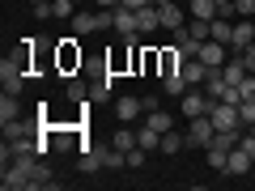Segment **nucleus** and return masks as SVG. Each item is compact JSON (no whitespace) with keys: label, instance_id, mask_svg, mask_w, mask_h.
I'll list each match as a JSON object with an SVG mask.
<instances>
[{"label":"nucleus","instance_id":"f257e3e1","mask_svg":"<svg viewBox=\"0 0 255 191\" xmlns=\"http://www.w3.org/2000/svg\"><path fill=\"white\" fill-rule=\"evenodd\" d=\"M209 106H213V98H209L204 90H196V85H191V90L179 98V115H183V119H200V115H209Z\"/></svg>","mask_w":255,"mask_h":191},{"label":"nucleus","instance_id":"f03ea898","mask_svg":"<svg viewBox=\"0 0 255 191\" xmlns=\"http://www.w3.org/2000/svg\"><path fill=\"white\" fill-rule=\"evenodd\" d=\"M213 136H217V127H213V119H209V115L187 119V140H191L196 149H209V145H213Z\"/></svg>","mask_w":255,"mask_h":191},{"label":"nucleus","instance_id":"7ed1b4c3","mask_svg":"<svg viewBox=\"0 0 255 191\" xmlns=\"http://www.w3.org/2000/svg\"><path fill=\"white\" fill-rule=\"evenodd\" d=\"M157 17H162V30H183L187 26V4L183 0H170V4H157Z\"/></svg>","mask_w":255,"mask_h":191},{"label":"nucleus","instance_id":"20e7f679","mask_svg":"<svg viewBox=\"0 0 255 191\" xmlns=\"http://www.w3.org/2000/svg\"><path fill=\"white\" fill-rule=\"evenodd\" d=\"M209 119H213V127H217V132H226V127H243L234 102H213V106H209Z\"/></svg>","mask_w":255,"mask_h":191},{"label":"nucleus","instance_id":"39448f33","mask_svg":"<svg viewBox=\"0 0 255 191\" xmlns=\"http://www.w3.org/2000/svg\"><path fill=\"white\" fill-rule=\"evenodd\" d=\"M107 157H111V145H102V149H90V153H81L77 170H81V174H98V170H107Z\"/></svg>","mask_w":255,"mask_h":191},{"label":"nucleus","instance_id":"423d86ee","mask_svg":"<svg viewBox=\"0 0 255 191\" xmlns=\"http://www.w3.org/2000/svg\"><path fill=\"white\" fill-rule=\"evenodd\" d=\"M136 115H145V102H140V98H132V94L115 98V119H119V123H132Z\"/></svg>","mask_w":255,"mask_h":191},{"label":"nucleus","instance_id":"0eeeda50","mask_svg":"<svg viewBox=\"0 0 255 191\" xmlns=\"http://www.w3.org/2000/svg\"><path fill=\"white\" fill-rule=\"evenodd\" d=\"M251 43H255V26H251V17H238V21H234V34H230V47H234V51H247Z\"/></svg>","mask_w":255,"mask_h":191},{"label":"nucleus","instance_id":"6e6552de","mask_svg":"<svg viewBox=\"0 0 255 191\" xmlns=\"http://www.w3.org/2000/svg\"><path fill=\"white\" fill-rule=\"evenodd\" d=\"M247 170H255V162H251V153H247L243 145H238V149H230V166H226V174H234V179H243Z\"/></svg>","mask_w":255,"mask_h":191},{"label":"nucleus","instance_id":"1a4fd4ad","mask_svg":"<svg viewBox=\"0 0 255 191\" xmlns=\"http://www.w3.org/2000/svg\"><path fill=\"white\" fill-rule=\"evenodd\" d=\"M196 60H204L209 68H221V64L230 60V55H226V43H213V38H209V43H200V55H196Z\"/></svg>","mask_w":255,"mask_h":191},{"label":"nucleus","instance_id":"9d476101","mask_svg":"<svg viewBox=\"0 0 255 191\" xmlns=\"http://www.w3.org/2000/svg\"><path fill=\"white\" fill-rule=\"evenodd\" d=\"M136 30L140 34H153V30H162V17H157V4H145V9H136Z\"/></svg>","mask_w":255,"mask_h":191},{"label":"nucleus","instance_id":"9b49d317","mask_svg":"<svg viewBox=\"0 0 255 191\" xmlns=\"http://www.w3.org/2000/svg\"><path fill=\"white\" fill-rule=\"evenodd\" d=\"M115 34H140V30H136V9H124V4H119V9H115Z\"/></svg>","mask_w":255,"mask_h":191},{"label":"nucleus","instance_id":"f8f14e48","mask_svg":"<svg viewBox=\"0 0 255 191\" xmlns=\"http://www.w3.org/2000/svg\"><path fill=\"white\" fill-rule=\"evenodd\" d=\"M94 30H102V26H98V13L77 9V13H73V34H94Z\"/></svg>","mask_w":255,"mask_h":191},{"label":"nucleus","instance_id":"ddd939ff","mask_svg":"<svg viewBox=\"0 0 255 191\" xmlns=\"http://www.w3.org/2000/svg\"><path fill=\"white\" fill-rule=\"evenodd\" d=\"M217 13H221L217 0H187V17H204V21H213Z\"/></svg>","mask_w":255,"mask_h":191},{"label":"nucleus","instance_id":"4468645a","mask_svg":"<svg viewBox=\"0 0 255 191\" xmlns=\"http://www.w3.org/2000/svg\"><path fill=\"white\" fill-rule=\"evenodd\" d=\"M221 77H226L230 85H243V81H247V64H243V55H234V60L221 64Z\"/></svg>","mask_w":255,"mask_h":191},{"label":"nucleus","instance_id":"2eb2a0df","mask_svg":"<svg viewBox=\"0 0 255 191\" xmlns=\"http://www.w3.org/2000/svg\"><path fill=\"white\" fill-rule=\"evenodd\" d=\"M162 90L170 94V98H183V94L191 90V81H187V77H183V68H179V73H170V77H162Z\"/></svg>","mask_w":255,"mask_h":191},{"label":"nucleus","instance_id":"dca6fc26","mask_svg":"<svg viewBox=\"0 0 255 191\" xmlns=\"http://www.w3.org/2000/svg\"><path fill=\"white\" fill-rule=\"evenodd\" d=\"M183 149H191V140L187 136H179V132H162V153H183Z\"/></svg>","mask_w":255,"mask_h":191},{"label":"nucleus","instance_id":"f3484780","mask_svg":"<svg viewBox=\"0 0 255 191\" xmlns=\"http://www.w3.org/2000/svg\"><path fill=\"white\" fill-rule=\"evenodd\" d=\"M226 166H230V149L209 145V170H213V174H226Z\"/></svg>","mask_w":255,"mask_h":191},{"label":"nucleus","instance_id":"a211bd4d","mask_svg":"<svg viewBox=\"0 0 255 191\" xmlns=\"http://www.w3.org/2000/svg\"><path fill=\"white\" fill-rule=\"evenodd\" d=\"M30 132H34V119H9V123H4V136L9 140H17V136H30Z\"/></svg>","mask_w":255,"mask_h":191},{"label":"nucleus","instance_id":"6ab92c4d","mask_svg":"<svg viewBox=\"0 0 255 191\" xmlns=\"http://www.w3.org/2000/svg\"><path fill=\"white\" fill-rule=\"evenodd\" d=\"M230 34H234V21L221 13V17H213V43H226L230 47Z\"/></svg>","mask_w":255,"mask_h":191},{"label":"nucleus","instance_id":"aec40b11","mask_svg":"<svg viewBox=\"0 0 255 191\" xmlns=\"http://www.w3.org/2000/svg\"><path fill=\"white\" fill-rule=\"evenodd\" d=\"M136 145L140 149H162V132H153V127H136Z\"/></svg>","mask_w":255,"mask_h":191},{"label":"nucleus","instance_id":"412c9836","mask_svg":"<svg viewBox=\"0 0 255 191\" xmlns=\"http://www.w3.org/2000/svg\"><path fill=\"white\" fill-rule=\"evenodd\" d=\"M21 106H17V94H4L0 98V123H9V119H17Z\"/></svg>","mask_w":255,"mask_h":191},{"label":"nucleus","instance_id":"4be33fe9","mask_svg":"<svg viewBox=\"0 0 255 191\" xmlns=\"http://www.w3.org/2000/svg\"><path fill=\"white\" fill-rule=\"evenodd\" d=\"M111 145H115V149H124V153H128V149H136V132H132V127H115Z\"/></svg>","mask_w":255,"mask_h":191},{"label":"nucleus","instance_id":"5701e85b","mask_svg":"<svg viewBox=\"0 0 255 191\" xmlns=\"http://www.w3.org/2000/svg\"><path fill=\"white\" fill-rule=\"evenodd\" d=\"M145 123L153 127V132H170V127H174V119L166 115V110H149V115H145Z\"/></svg>","mask_w":255,"mask_h":191},{"label":"nucleus","instance_id":"b1692460","mask_svg":"<svg viewBox=\"0 0 255 191\" xmlns=\"http://www.w3.org/2000/svg\"><path fill=\"white\" fill-rule=\"evenodd\" d=\"M238 119H243V127L255 123V98H243V102H238Z\"/></svg>","mask_w":255,"mask_h":191},{"label":"nucleus","instance_id":"393cba45","mask_svg":"<svg viewBox=\"0 0 255 191\" xmlns=\"http://www.w3.org/2000/svg\"><path fill=\"white\" fill-rule=\"evenodd\" d=\"M68 98H73V102H85V98H90V85H81V81H68Z\"/></svg>","mask_w":255,"mask_h":191},{"label":"nucleus","instance_id":"a878e982","mask_svg":"<svg viewBox=\"0 0 255 191\" xmlns=\"http://www.w3.org/2000/svg\"><path fill=\"white\" fill-rule=\"evenodd\" d=\"M145 153H149V149H128V166H132V170H140V166H145Z\"/></svg>","mask_w":255,"mask_h":191},{"label":"nucleus","instance_id":"bb28decb","mask_svg":"<svg viewBox=\"0 0 255 191\" xmlns=\"http://www.w3.org/2000/svg\"><path fill=\"white\" fill-rule=\"evenodd\" d=\"M230 9H234V17H251V13H255V0H234Z\"/></svg>","mask_w":255,"mask_h":191},{"label":"nucleus","instance_id":"cd10ccee","mask_svg":"<svg viewBox=\"0 0 255 191\" xmlns=\"http://www.w3.org/2000/svg\"><path fill=\"white\" fill-rule=\"evenodd\" d=\"M238 90H243V98H255V73H247V81L238 85Z\"/></svg>","mask_w":255,"mask_h":191},{"label":"nucleus","instance_id":"c85d7f7f","mask_svg":"<svg viewBox=\"0 0 255 191\" xmlns=\"http://www.w3.org/2000/svg\"><path fill=\"white\" fill-rule=\"evenodd\" d=\"M238 55H243V64H247V73H255V43L247 47V51H238Z\"/></svg>","mask_w":255,"mask_h":191},{"label":"nucleus","instance_id":"c756f323","mask_svg":"<svg viewBox=\"0 0 255 191\" xmlns=\"http://www.w3.org/2000/svg\"><path fill=\"white\" fill-rule=\"evenodd\" d=\"M124 9H145V4H153V0H119Z\"/></svg>","mask_w":255,"mask_h":191},{"label":"nucleus","instance_id":"7c9ffc66","mask_svg":"<svg viewBox=\"0 0 255 191\" xmlns=\"http://www.w3.org/2000/svg\"><path fill=\"white\" fill-rule=\"evenodd\" d=\"M243 149H247V153H251V162H255V136H251V132H247V136H243Z\"/></svg>","mask_w":255,"mask_h":191},{"label":"nucleus","instance_id":"2f4dec72","mask_svg":"<svg viewBox=\"0 0 255 191\" xmlns=\"http://www.w3.org/2000/svg\"><path fill=\"white\" fill-rule=\"evenodd\" d=\"M94 9H119V0H94Z\"/></svg>","mask_w":255,"mask_h":191},{"label":"nucleus","instance_id":"473e14b6","mask_svg":"<svg viewBox=\"0 0 255 191\" xmlns=\"http://www.w3.org/2000/svg\"><path fill=\"white\" fill-rule=\"evenodd\" d=\"M77 4H94V0H77Z\"/></svg>","mask_w":255,"mask_h":191},{"label":"nucleus","instance_id":"72a5a7b5","mask_svg":"<svg viewBox=\"0 0 255 191\" xmlns=\"http://www.w3.org/2000/svg\"><path fill=\"white\" fill-rule=\"evenodd\" d=\"M153 4H170V0H153Z\"/></svg>","mask_w":255,"mask_h":191},{"label":"nucleus","instance_id":"f704fd0d","mask_svg":"<svg viewBox=\"0 0 255 191\" xmlns=\"http://www.w3.org/2000/svg\"><path fill=\"white\" fill-rule=\"evenodd\" d=\"M30 4H47V0H30Z\"/></svg>","mask_w":255,"mask_h":191},{"label":"nucleus","instance_id":"c9c22d12","mask_svg":"<svg viewBox=\"0 0 255 191\" xmlns=\"http://www.w3.org/2000/svg\"><path fill=\"white\" fill-rule=\"evenodd\" d=\"M247 132H251V136H255V123H251V127H247Z\"/></svg>","mask_w":255,"mask_h":191},{"label":"nucleus","instance_id":"e433bc0d","mask_svg":"<svg viewBox=\"0 0 255 191\" xmlns=\"http://www.w3.org/2000/svg\"><path fill=\"white\" fill-rule=\"evenodd\" d=\"M183 4H187V0H183Z\"/></svg>","mask_w":255,"mask_h":191}]
</instances>
